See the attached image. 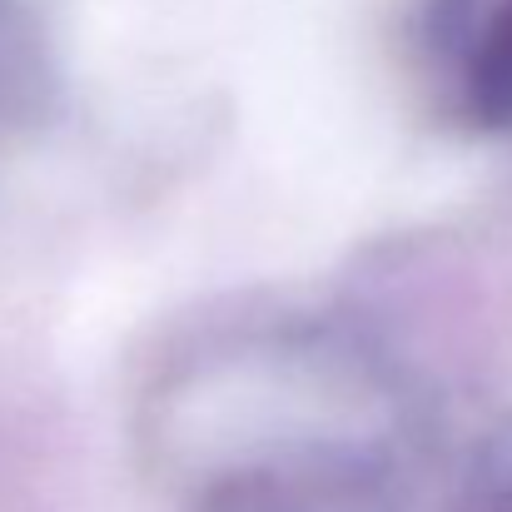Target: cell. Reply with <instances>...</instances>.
Returning <instances> with one entry per match:
<instances>
[{
    "label": "cell",
    "mask_w": 512,
    "mask_h": 512,
    "mask_svg": "<svg viewBox=\"0 0 512 512\" xmlns=\"http://www.w3.org/2000/svg\"><path fill=\"white\" fill-rule=\"evenodd\" d=\"M433 45L478 125L512 130V0H433Z\"/></svg>",
    "instance_id": "cell-1"
},
{
    "label": "cell",
    "mask_w": 512,
    "mask_h": 512,
    "mask_svg": "<svg viewBox=\"0 0 512 512\" xmlns=\"http://www.w3.org/2000/svg\"><path fill=\"white\" fill-rule=\"evenodd\" d=\"M458 512H512V428H503L483 453L473 483L463 488Z\"/></svg>",
    "instance_id": "cell-2"
}]
</instances>
